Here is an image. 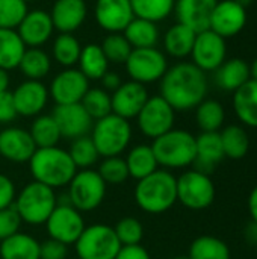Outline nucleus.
<instances>
[{
  "instance_id": "obj_1",
  "label": "nucleus",
  "mask_w": 257,
  "mask_h": 259,
  "mask_svg": "<svg viewBox=\"0 0 257 259\" xmlns=\"http://www.w3.org/2000/svg\"><path fill=\"white\" fill-rule=\"evenodd\" d=\"M161 82V94L174 111L195 109L208 94V77L192 62L168 67Z\"/></svg>"
},
{
  "instance_id": "obj_2",
  "label": "nucleus",
  "mask_w": 257,
  "mask_h": 259,
  "mask_svg": "<svg viewBox=\"0 0 257 259\" xmlns=\"http://www.w3.org/2000/svg\"><path fill=\"white\" fill-rule=\"evenodd\" d=\"M133 197L139 209L147 214H164L177 202V178L165 168L136 182Z\"/></svg>"
},
{
  "instance_id": "obj_3",
  "label": "nucleus",
  "mask_w": 257,
  "mask_h": 259,
  "mask_svg": "<svg viewBox=\"0 0 257 259\" xmlns=\"http://www.w3.org/2000/svg\"><path fill=\"white\" fill-rule=\"evenodd\" d=\"M29 170L33 181L53 190L67 187L77 173L68 150L58 146L36 149L29 159Z\"/></svg>"
},
{
  "instance_id": "obj_4",
  "label": "nucleus",
  "mask_w": 257,
  "mask_h": 259,
  "mask_svg": "<svg viewBox=\"0 0 257 259\" xmlns=\"http://www.w3.org/2000/svg\"><path fill=\"white\" fill-rule=\"evenodd\" d=\"M153 153L165 170L186 168L195 162V137L183 129H171L153 140Z\"/></svg>"
},
{
  "instance_id": "obj_5",
  "label": "nucleus",
  "mask_w": 257,
  "mask_h": 259,
  "mask_svg": "<svg viewBox=\"0 0 257 259\" xmlns=\"http://www.w3.org/2000/svg\"><path fill=\"white\" fill-rule=\"evenodd\" d=\"M58 205L55 190L45 187L36 181H32L17 194L14 208L18 212L23 223L30 226L45 225L47 219Z\"/></svg>"
},
{
  "instance_id": "obj_6",
  "label": "nucleus",
  "mask_w": 257,
  "mask_h": 259,
  "mask_svg": "<svg viewBox=\"0 0 257 259\" xmlns=\"http://www.w3.org/2000/svg\"><path fill=\"white\" fill-rule=\"evenodd\" d=\"M89 134L100 156H120L130 144L132 126L129 120L109 114L94 121Z\"/></svg>"
},
{
  "instance_id": "obj_7",
  "label": "nucleus",
  "mask_w": 257,
  "mask_h": 259,
  "mask_svg": "<svg viewBox=\"0 0 257 259\" xmlns=\"http://www.w3.org/2000/svg\"><path fill=\"white\" fill-rule=\"evenodd\" d=\"M67 197L71 206L80 212H91L97 209L106 197V182L97 170H77L74 178L67 185Z\"/></svg>"
},
{
  "instance_id": "obj_8",
  "label": "nucleus",
  "mask_w": 257,
  "mask_h": 259,
  "mask_svg": "<svg viewBox=\"0 0 257 259\" xmlns=\"http://www.w3.org/2000/svg\"><path fill=\"white\" fill-rule=\"evenodd\" d=\"M74 247L79 259H115L123 246L114 228L97 223L83 229Z\"/></svg>"
},
{
  "instance_id": "obj_9",
  "label": "nucleus",
  "mask_w": 257,
  "mask_h": 259,
  "mask_svg": "<svg viewBox=\"0 0 257 259\" xmlns=\"http://www.w3.org/2000/svg\"><path fill=\"white\" fill-rule=\"evenodd\" d=\"M215 200V184L200 170H188L177 178V202L192 211L209 208Z\"/></svg>"
},
{
  "instance_id": "obj_10",
  "label": "nucleus",
  "mask_w": 257,
  "mask_h": 259,
  "mask_svg": "<svg viewBox=\"0 0 257 259\" xmlns=\"http://www.w3.org/2000/svg\"><path fill=\"white\" fill-rule=\"evenodd\" d=\"M124 65L130 80L142 85L159 82L168 70L165 53L156 47L133 49Z\"/></svg>"
},
{
  "instance_id": "obj_11",
  "label": "nucleus",
  "mask_w": 257,
  "mask_h": 259,
  "mask_svg": "<svg viewBox=\"0 0 257 259\" xmlns=\"http://www.w3.org/2000/svg\"><path fill=\"white\" fill-rule=\"evenodd\" d=\"M176 111L162 96H151L136 115V123L141 134L156 140L174 127Z\"/></svg>"
},
{
  "instance_id": "obj_12",
  "label": "nucleus",
  "mask_w": 257,
  "mask_h": 259,
  "mask_svg": "<svg viewBox=\"0 0 257 259\" xmlns=\"http://www.w3.org/2000/svg\"><path fill=\"white\" fill-rule=\"evenodd\" d=\"M86 228L83 215L70 203H59L45 222V229L50 238L67 246L74 244Z\"/></svg>"
},
{
  "instance_id": "obj_13",
  "label": "nucleus",
  "mask_w": 257,
  "mask_h": 259,
  "mask_svg": "<svg viewBox=\"0 0 257 259\" xmlns=\"http://www.w3.org/2000/svg\"><path fill=\"white\" fill-rule=\"evenodd\" d=\"M227 55V44L223 36L211 29L198 32L191 52L192 64L201 71H215L224 61Z\"/></svg>"
},
{
  "instance_id": "obj_14",
  "label": "nucleus",
  "mask_w": 257,
  "mask_h": 259,
  "mask_svg": "<svg viewBox=\"0 0 257 259\" xmlns=\"http://www.w3.org/2000/svg\"><path fill=\"white\" fill-rule=\"evenodd\" d=\"M88 90L89 80L79 71V68L70 67L53 77L48 94L56 105H71L80 103Z\"/></svg>"
},
{
  "instance_id": "obj_15",
  "label": "nucleus",
  "mask_w": 257,
  "mask_h": 259,
  "mask_svg": "<svg viewBox=\"0 0 257 259\" xmlns=\"http://www.w3.org/2000/svg\"><path fill=\"white\" fill-rule=\"evenodd\" d=\"M247 17V8L241 6L236 0H223L217 3L212 12L209 29L227 39L245 27Z\"/></svg>"
},
{
  "instance_id": "obj_16",
  "label": "nucleus",
  "mask_w": 257,
  "mask_h": 259,
  "mask_svg": "<svg viewBox=\"0 0 257 259\" xmlns=\"http://www.w3.org/2000/svg\"><path fill=\"white\" fill-rule=\"evenodd\" d=\"M52 115L61 131L62 138H67L71 141L88 135L94 124V120L85 111L82 103L56 105Z\"/></svg>"
},
{
  "instance_id": "obj_17",
  "label": "nucleus",
  "mask_w": 257,
  "mask_h": 259,
  "mask_svg": "<svg viewBox=\"0 0 257 259\" xmlns=\"http://www.w3.org/2000/svg\"><path fill=\"white\" fill-rule=\"evenodd\" d=\"M94 18L108 33H121L135 18V14L130 0H97Z\"/></svg>"
},
{
  "instance_id": "obj_18",
  "label": "nucleus",
  "mask_w": 257,
  "mask_h": 259,
  "mask_svg": "<svg viewBox=\"0 0 257 259\" xmlns=\"http://www.w3.org/2000/svg\"><path fill=\"white\" fill-rule=\"evenodd\" d=\"M148 91L145 85L138 83L135 80L123 82L112 94V114L123 117L126 120L136 118L145 102L148 100Z\"/></svg>"
},
{
  "instance_id": "obj_19",
  "label": "nucleus",
  "mask_w": 257,
  "mask_h": 259,
  "mask_svg": "<svg viewBox=\"0 0 257 259\" xmlns=\"http://www.w3.org/2000/svg\"><path fill=\"white\" fill-rule=\"evenodd\" d=\"M48 90L41 80L26 79L12 93L17 114L21 117L39 115L48 102Z\"/></svg>"
},
{
  "instance_id": "obj_20",
  "label": "nucleus",
  "mask_w": 257,
  "mask_h": 259,
  "mask_svg": "<svg viewBox=\"0 0 257 259\" xmlns=\"http://www.w3.org/2000/svg\"><path fill=\"white\" fill-rule=\"evenodd\" d=\"M36 146L29 134L21 127H6L0 132V156L6 161L23 164L29 162Z\"/></svg>"
},
{
  "instance_id": "obj_21",
  "label": "nucleus",
  "mask_w": 257,
  "mask_h": 259,
  "mask_svg": "<svg viewBox=\"0 0 257 259\" xmlns=\"http://www.w3.org/2000/svg\"><path fill=\"white\" fill-rule=\"evenodd\" d=\"M53 21L44 9L27 11L26 17L17 27V32L26 47H41L53 35Z\"/></svg>"
},
{
  "instance_id": "obj_22",
  "label": "nucleus",
  "mask_w": 257,
  "mask_h": 259,
  "mask_svg": "<svg viewBox=\"0 0 257 259\" xmlns=\"http://www.w3.org/2000/svg\"><path fill=\"white\" fill-rule=\"evenodd\" d=\"M48 14L59 33H74L85 23L88 6L85 0H56Z\"/></svg>"
},
{
  "instance_id": "obj_23",
  "label": "nucleus",
  "mask_w": 257,
  "mask_h": 259,
  "mask_svg": "<svg viewBox=\"0 0 257 259\" xmlns=\"http://www.w3.org/2000/svg\"><path fill=\"white\" fill-rule=\"evenodd\" d=\"M217 3L218 0H176L174 12L179 23L198 33L209 29L211 17Z\"/></svg>"
},
{
  "instance_id": "obj_24",
  "label": "nucleus",
  "mask_w": 257,
  "mask_h": 259,
  "mask_svg": "<svg viewBox=\"0 0 257 259\" xmlns=\"http://www.w3.org/2000/svg\"><path fill=\"white\" fill-rule=\"evenodd\" d=\"M224 150L220 132H201L195 137V165L197 170L209 175L223 159Z\"/></svg>"
},
{
  "instance_id": "obj_25",
  "label": "nucleus",
  "mask_w": 257,
  "mask_h": 259,
  "mask_svg": "<svg viewBox=\"0 0 257 259\" xmlns=\"http://www.w3.org/2000/svg\"><path fill=\"white\" fill-rule=\"evenodd\" d=\"M233 109L239 121L257 129V82L250 79L233 93Z\"/></svg>"
},
{
  "instance_id": "obj_26",
  "label": "nucleus",
  "mask_w": 257,
  "mask_h": 259,
  "mask_svg": "<svg viewBox=\"0 0 257 259\" xmlns=\"http://www.w3.org/2000/svg\"><path fill=\"white\" fill-rule=\"evenodd\" d=\"M250 79V65L241 58H232L229 61H224L215 70V82L224 91L235 93Z\"/></svg>"
},
{
  "instance_id": "obj_27",
  "label": "nucleus",
  "mask_w": 257,
  "mask_h": 259,
  "mask_svg": "<svg viewBox=\"0 0 257 259\" xmlns=\"http://www.w3.org/2000/svg\"><path fill=\"white\" fill-rule=\"evenodd\" d=\"M195 36L197 32H194L191 27L182 23H176L164 35V49L173 58H186L192 52Z\"/></svg>"
},
{
  "instance_id": "obj_28",
  "label": "nucleus",
  "mask_w": 257,
  "mask_h": 259,
  "mask_svg": "<svg viewBox=\"0 0 257 259\" xmlns=\"http://www.w3.org/2000/svg\"><path fill=\"white\" fill-rule=\"evenodd\" d=\"M79 71L88 80H100L109 71V61L100 44L91 42L82 47L79 61Z\"/></svg>"
},
{
  "instance_id": "obj_29",
  "label": "nucleus",
  "mask_w": 257,
  "mask_h": 259,
  "mask_svg": "<svg viewBox=\"0 0 257 259\" xmlns=\"http://www.w3.org/2000/svg\"><path fill=\"white\" fill-rule=\"evenodd\" d=\"M39 244L32 235L17 232L12 237L0 241V258L2 259H41Z\"/></svg>"
},
{
  "instance_id": "obj_30",
  "label": "nucleus",
  "mask_w": 257,
  "mask_h": 259,
  "mask_svg": "<svg viewBox=\"0 0 257 259\" xmlns=\"http://www.w3.org/2000/svg\"><path fill=\"white\" fill-rule=\"evenodd\" d=\"M124 161L129 170V178H133L136 181L151 175L159 168L153 149L148 144H138L132 147Z\"/></svg>"
},
{
  "instance_id": "obj_31",
  "label": "nucleus",
  "mask_w": 257,
  "mask_h": 259,
  "mask_svg": "<svg viewBox=\"0 0 257 259\" xmlns=\"http://www.w3.org/2000/svg\"><path fill=\"white\" fill-rule=\"evenodd\" d=\"M132 49H147L156 47L159 41V27L156 23L135 17L127 27L121 32Z\"/></svg>"
},
{
  "instance_id": "obj_32",
  "label": "nucleus",
  "mask_w": 257,
  "mask_h": 259,
  "mask_svg": "<svg viewBox=\"0 0 257 259\" xmlns=\"http://www.w3.org/2000/svg\"><path fill=\"white\" fill-rule=\"evenodd\" d=\"M26 49L17 29H0V68L6 71L18 68Z\"/></svg>"
},
{
  "instance_id": "obj_33",
  "label": "nucleus",
  "mask_w": 257,
  "mask_h": 259,
  "mask_svg": "<svg viewBox=\"0 0 257 259\" xmlns=\"http://www.w3.org/2000/svg\"><path fill=\"white\" fill-rule=\"evenodd\" d=\"M18 68L21 74L29 80H41L44 79L52 68L50 56L39 47H27Z\"/></svg>"
},
{
  "instance_id": "obj_34",
  "label": "nucleus",
  "mask_w": 257,
  "mask_h": 259,
  "mask_svg": "<svg viewBox=\"0 0 257 259\" xmlns=\"http://www.w3.org/2000/svg\"><path fill=\"white\" fill-rule=\"evenodd\" d=\"M36 149H45V147H55L59 144L62 135L61 131L53 118V115H36L32 121L30 131H29Z\"/></svg>"
},
{
  "instance_id": "obj_35",
  "label": "nucleus",
  "mask_w": 257,
  "mask_h": 259,
  "mask_svg": "<svg viewBox=\"0 0 257 259\" xmlns=\"http://www.w3.org/2000/svg\"><path fill=\"white\" fill-rule=\"evenodd\" d=\"M224 156L230 159H241L250 150V137L242 126L230 124L220 132Z\"/></svg>"
},
{
  "instance_id": "obj_36",
  "label": "nucleus",
  "mask_w": 257,
  "mask_h": 259,
  "mask_svg": "<svg viewBox=\"0 0 257 259\" xmlns=\"http://www.w3.org/2000/svg\"><path fill=\"white\" fill-rule=\"evenodd\" d=\"M226 120L224 106L214 99H204L195 108V121L201 132H220Z\"/></svg>"
},
{
  "instance_id": "obj_37",
  "label": "nucleus",
  "mask_w": 257,
  "mask_h": 259,
  "mask_svg": "<svg viewBox=\"0 0 257 259\" xmlns=\"http://www.w3.org/2000/svg\"><path fill=\"white\" fill-rule=\"evenodd\" d=\"M188 256L191 259H230V249L217 237L201 235L192 241Z\"/></svg>"
},
{
  "instance_id": "obj_38",
  "label": "nucleus",
  "mask_w": 257,
  "mask_h": 259,
  "mask_svg": "<svg viewBox=\"0 0 257 259\" xmlns=\"http://www.w3.org/2000/svg\"><path fill=\"white\" fill-rule=\"evenodd\" d=\"M80 52L82 46L73 33H59L52 46L53 59L65 68L74 67L77 64Z\"/></svg>"
},
{
  "instance_id": "obj_39",
  "label": "nucleus",
  "mask_w": 257,
  "mask_h": 259,
  "mask_svg": "<svg viewBox=\"0 0 257 259\" xmlns=\"http://www.w3.org/2000/svg\"><path fill=\"white\" fill-rule=\"evenodd\" d=\"M130 3L135 17L159 23L174 12L176 0H130Z\"/></svg>"
},
{
  "instance_id": "obj_40",
  "label": "nucleus",
  "mask_w": 257,
  "mask_h": 259,
  "mask_svg": "<svg viewBox=\"0 0 257 259\" xmlns=\"http://www.w3.org/2000/svg\"><path fill=\"white\" fill-rule=\"evenodd\" d=\"M68 155H70V158L74 162L77 170H85V168L94 167L100 158L97 147L92 143L89 135L73 140L71 146L68 149Z\"/></svg>"
},
{
  "instance_id": "obj_41",
  "label": "nucleus",
  "mask_w": 257,
  "mask_h": 259,
  "mask_svg": "<svg viewBox=\"0 0 257 259\" xmlns=\"http://www.w3.org/2000/svg\"><path fill=\"white\" fill-rule=\"evenodd\" d=\"M80 103L94 121L112 114L111 93L103 88H89Z\"/></svg>"
},
{
  "instance_id": "obj_42",
  "label": "nucleus",
  "mask_w": 257,
  "mask_h": 259,
  "mask_svg": "<svg viewBox=\"0 0 257 259\" xmlns=\"http://www.w3.org/2000/svg\"><path fill=\"white\" fill-rule=\"evenodd\" d=\"M100 46L109 64H124L133 50L123 33H109Z\"/></svg>"
},
{
  "instance_id": "obj_43",
  "label": "nucleus",
  "mask_w": 257,
  "mask_h": 259,
  "mask_svg": "<svg viewBox=\"0 0 257 259\" xmlns=\"http://www.w3.org/2000/svg\"><path fill=\"white\" fill-rule=\"evenodd\" d=\"M98 175L101 179L111 185H120L129 179V170L126 165L124 158L121 156H108L103 158V161L98 165Z\"/></svg>"
},
{
  "instance_id": "obj_44",
  "label": "nucleus",
  "mask_w": 257,
  "mask_h": 259,
  "mask_svg": "<svg viewBox=\"0 0 257 259\" xmlns=\"http://www.w3.org/2000/svg\"><path fill=\"white\" fill-rule=\"evenodd\" d=\"M27 11L23 0H0V29H17Z\"/></svg>"
},
{
  "instance_id": "obj_45",
  "label": "nucleus",
  "mask_w": 257,
  "mask_h": 259,
  "mask_svg": "<svg viewBox=\"0 0 257 259\" xmlns=\"http://www.w3.org/2000/svg\"><path fill=\"white\" fill-rule=\"evenodd\" d=\"M115 235L121 246H135L141 244L144 237V228L141 222L135 217H124L118 220L117 226L114 228Z\"/></svg>"
},
{
  "instance_id": "obj_46",
  "label": "nucleus",
  "mask_w": 257,
  "mask_h": 259,
  "mask_svg": "<svg viewBox=\"0 0 257 259\" xmlns=\"http://www.w3.org/2000/svg\"><path fill=\"white\" fill-rule=\"evenodd\" d=\"M21 223L23 222H21L18 212L15 211L14 205L2 209L0 211V241L12 237L17 232H20Z\"/></svg>"
},
{
  "instance_id": "obj_47",
  "label": "nucleus",
  "mask_w": 257,
  "mask_h": 259,
  "mask_svg": "<svg viewBox=\"0 0 257 259\" xmlns=\"http://www.w3.org/2000/svg\"><path fill=\"white\" fill-rule=\"evenodd\" d=\"M68 255V246L48 238L39 244V258L41 259H65Z\"/></svg>"
},
{
  "instance_id": "obj_48",
  "label": "nucleus",
  "mask_w": 257,
  "mask_h": 259,
  "mask_svg": "<svg viewBox=\"0 0 257 259\" xmlns=\"http://www.w3.org/2000/svg\"><path fill=\"white\" fill-rule=\"evenodd\" d=\"M15 197H17L15 184L12 182L11 178L0 173V211L12 206Z\"/></svg>"
},
{
  "instance_id": "obj_49",
  "label": "nucleus",
  "mask_w": 257,
  "mask_h": 259,
  "mask_svg": "<svg viewBox=\"0 0 257 259\" xmlns=\"http://www.w3.org/2000/svg\"><path fill=\"white\" fill-rule=\"evenodd\" d=\"M18 117L15 105H14V97L11 91H3L0 93V123L6 124L14 121Z\"/></svg>"
},
{
  "instance_id": "obj_50",
  "label": "nucleus",
  "mask_w": 257,
  "mask_h": 259,
  "mask_svg": "<svg viewBox=\"0 0 257 259\" xmlns=\"http://www.w3.org/2000/svg\"><path fill=\"white\" fill-rule=\"evenodd\" d=\"M115 259H151V256L145 247H142L141 244H135V246H123L117 253Z\"/></svg>"
},
{
  "instance_id": "obj_51",
  "label": "nucleus",
  "mask_w": 257,
  "mask_h": 259,
  "mask_svg": "<svg viewBox=\"0 0 257 259\" xmlns=\"http://www.w3.org/2000/svg\"><path fill=\"white\" fill-rule=\"evenodd\" d=\"M100 80H101V83H103V90H106L108 93H111V91L114 93V91L123 83L120 74L115 73V71H108Z\"/></svg>"
},
{
  "instance_id": "obj_52",
  "label": "nucleus",
  "mask_w": 257,
  "mask_h": 259,
  "mask_svg": "<svg viewBox=\"0 0 257 259\" xmlns=\"http://www.w3.org/2000/svg\"><path fill=\"white\" fill-rule=\"evenodd\" d=\"M248 211H250L253 223L257 226V185L251 190L248 196Z\"/></svg>"
},
{
  "instance_id": "obj_53",
  "label": "nucleus",
  "mask_w": 257,
  "mask_h": 259,
  "mask_svg": "<svg viewBox=\"0 0 257 259\" xmlns=\"http://www.w3.org/2000/svg\"><path fill=\"white\" fill-rule=\"evenodd\" d=\"M8 88H9V73L0 68V93L8 91Z\"/></svg>"
},
{
  "instance_id": "obj_54",
  "label": "nucleus",
  "mask_w": 257,
  "mask_h": 259,
  "mask_svg": "<svg viewBox=\"0 0 257 259\" xmlns=\"http://www.w3.org/2000/svg\"><path fill=\"white\" fill-rule=\"evenodd\" d=\"M250 77L257 82V58L253 61V64L250 65Z\"/></svg>"
},
{
  "instance_id": "obj_55",
  "label": "nucleus",
  "mask_w": 257,
  "mask_h": 259,
  "mask_svg": "<svg viewBox=\"0 0 257 259\" xmlns=\"http://www.w3.org/2000/svg\"><path fill=\"white\" fill-rule=\"evenodd\" d=\"M236 2H238V3H239L241 6H244V8H247V6H248V5H250V3H251L253 0H236Z\"/></svg>"
},
{
  "instance_id": "obj_56",
  "label": "nucleus",
  "mask_w": 257,
  "mask_h": 259,
  "mask_svg": "<svg viewBox=\"0 0 257 259\" xmlns=\"http://www.w3.org/2000/svg\"><path fill=\"white\" fill-rule=\"evenodd\" d=\"M173 259H191L188 255H180V256H176V258Z\"/></svg>"
},
{
  "instance_id": "obj_57",
  "label": "nucleus",
  "mask_w": 257,
  "mask_h": 259,
  "mask_svg": "<svg viewBox=\"0 0 257 259\" xmlns=\"http://www.w3.org/2000/svg\"><path fill=\"white\" fill-rule=\"evenodd\" d=\"M23 2H26V3H30V2H35V0H23Z\"/></svg>"
},
{
  "instance_id": "obj_58",
  "label": "nucleus",
  "mask_w": 257,
  "mask_h": 259,
  "mask_svg": "<svg viewBox=\"0 0 257 259\" xmlns=\"http://www.w3.org/2000/svg\"><path fill=\"white\" fill-rule=\"evenodd\" d=\"M77 259H79V258H77Z\"/></svg>"
}]
</instances>
